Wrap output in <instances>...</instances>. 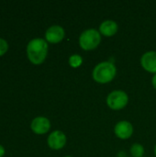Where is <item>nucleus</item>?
<instances>
[{
	"label": "nucleus",
	"mask_w": 156,
	"mask_h": 157,
	"mask_svg": "<svg viewBox=\"0 0 156 157\" xmlns=\"http://www.w3.org/2000/svg\"><path fill=\"white\" fill-rule=\"evenodd\" d=\"M154 153H155V155H156V146H155V149H154Z\"/></svg>",
	"instance_id": "nucleus-16"
},
{
	"label": "nucleus",
	"mask_w": 156,
	"mask_h": 157,
	"mask_svg": "<svg viewBox=\"0 0 156 157\" xmlns=\"http://www.w3.org/2000/svg\"><path fill=\"white\" fill-rule=\"evenodd\" d=\"M4 155H5V148L3 145L0 144V157H2Z\"/></svg>",
	"instance_id": "nucleus-14"
},
{
	"label": "nucleus",
	"mask_w": 156,
	"mask_h": 157,
	"mask_svg": "<svg viewBox=\"0 0 156 157\" xmlns=\"http://www.w3.org/2000/svg\"><path fill=\"white\" fill-rule=\"evenodd\" d=\"M65 157H72V156H70V155H67V156H65Z\"/></svg>",
	"instance_id": "nucleus-17"
},
{
	"label": "nucleus",
	"mask_w": 156,
	"mask_h": 157,
	"mask_svg": "<svg viewBox=\"0 0 156 157\" xmlns=\"http://www.w3.org/2000/svg\"><path fill=\"white\" fill-rule=\"evenodd\" d=\"M64 38V29L58 25L50 27L45 32V40L51 43H58Z\"/></svg>",
	"instance_id": "nucleus-7"
},
{
	"label": "nucleus",
	"mask_w": 156,
	"mask_h": 157,
	"mask_svg": "<svg viewBox=\"0 0 156 157\" xmlns=\"http://www.w3.org/2000/svg\"><path fill=\"white\" fill-rule=\"evenodd\" d=\"M153 86H154V87L156 89V74L153 76Z\"/></svg>",
	"instance_id": "nucleus-15"
},
{
	"label": "nucleus",
	"mask_w": 156,
	"mask_h": 157,
	"mask_svg": "<svg viewBox=\"0 0 156 157\" xmlns=\"http://www.w3.org/2000/svg\"><path fill=\"white\" fill-rule=\"evenodd\" d=\"M115 133L120 139H128L133 133V127L131 122L122 121L117 123L115 126Z\"/></svg>",
	"instance_id": "nucleus-8"
},
{
	"label": "nucleus",
	"mask_w": 156,
	"mask_h": 157,
	"mask_svg": "<svg viewBox=\"0 0 156 157\" xmlns=\"http://www.w3.org/2000/svg\"><path fill=\"white\" fill-rule=\"evenodd\" d=\"M48 53L47 40L41 38L32 39L27 45V55L29 61L34 64H40L44 62Z\"/></svg>",
	"instance_id": "nucleus-1"
},
{
	"label": "nucleus",
	"mask_w": 156,
	"mask_h": 157,
	"mask_svg": "<svg viewBox=\"0 0 156 157\" xmlns=\"http://www.w3.org/2000/svg\"><path fill=\"white\" fill-rule=\"evenodd\" d=\"M141 63L143 67L150 72L154 73V75L156 74V52L151 51L148 52H145L142 59H141Z\"/></svg>",
	"instance_id": "nucleus-9"
},
{
	"label": "nucleus",
	"mask_w": 156,
	"mask_h": 157,
	"mask_svg": "<svg viewBox=\"0 0 156 157\" xmlns=\"http://www.w3.org/2000/svg\"><path fill=\"white\" fill-rule=\"evenodd\" d=\"M131 153L132 155V156L134 157H142L144 154V149L143 146L139 144H135L131 146Z\"/></svg>",
	"instance_id": "nucleus-11"
},
{
	"label": "nucleus",
	"mask_w": 156,
	"mask_h": 157,
	"mask_svg": "<svg viewBox=\"0 0 156 157\" xmlns=\"http://www.w3.org/2000/svg\"><path fill=\"white\" fill-rule=\"evenodd\" d=\"M101 36L100 33L95 29H86L82 32L79 38V44L82 49L89 51L97 48L100 43Z\"/></svg>",
	"instance_id": "nucleus-3"
},
{
	"label": "nucleus",
	"mask_w": 156,
	"mask_h": 157,
	"mask_svg": "<svg viewBox=\"0 0 156 157\" xmlns=\"http://www.w3.org/2000/svg\"><path fill=\"white\" fill-rule=\"evenodd\" d=\"M30 128L36 134H44L48 132L51 128L50 121L45 117H37L32 120Z\"/></svg>",
	"instance_id": "nucleus-6"
},
{
	"label": "nucleus",
	"mask_w": 156,
	"mask_h": 157,
	"mask_svg": "<svg viewBox=\"0 0 156 157\" xmlns=\"http://www.w3.org/2000/svg\"><path fill=\"white\" fill-rule=\"evenodd\" d=\"M7 49H8V43L7 41L3 39V38H0V56L5 54L6 52H7Z\"/></svg>",
	"instance_id": "nucleus-13"
},
{
	"label": "nucleus",
	"mask_w": 156,
	"mask_h": 157,
	"mask_svg": "<svg viewBox=\"0 0 156 157\" xmlns=\"http://www.w3.org/2000/svg\"><path fill=\"white\" fill-rule=\"evenodd\" d=\"M83 63V59L80 55L78 54H73L72 56H70L69 58V64L74 67V68H77L79 67Z\"/></svg>",
	"instance_id": "nucleus-12"
},
{
	"label": "nucleus",
	"mask_w": 156,
	"mask_h": 157,
	"mask_svg": "<svg viewBox=\"0 0 156 157\" xmlns=\"http://www.w3.org/2000/svg\"><path fill=\"white\" fill-rule=\"evenodd\" d=\"M99 31L104 36H113L118 31V24L114 20H105L101 23L99 27Z\"/></svg>",
	"instance_id": "nucleus-10"
},
{
	"label": "nucleus",
	"mask_w": 156,
	"mask_h": 157,
	"mask_svg": "<svg viewBox=\"0 0 156 157\" xmlns=\"http://www.w3.org/2000/svg\"><path fill=\"white\" fill-rule=\"evenodd\" d=\"M116 72V66L111 62H102L94 68L93 78L97 83L107 84L115 77Z\"/></svg>",
	"instance_id": "nucleus-2"
},
{
	"label": "nucleus",
	"mask_w": 156,
	"mask_h": 157,
	"mask_svg": "<svg viewBox=\"0 0 156 157\" xmlns=\"http://www.w3.org/2000/svg\"><path fill=\"white\" fill-rule=\"evenodd\" d=\"M66 144V136L61 131L52 132L48 137V145L53 150L62 149Z\"/></svg>",
	"instance_id": "nucleus-5"
},
{
	"label": "nucleus",
	"mask_w": 156,
	"mask_h": 157,
	"mask_svg": "<svg viewBox=\"0 0 156 157\" xmlns=\"http://www.w3.org/2000/svg\"><path fill=\"white\" fill-rule=\"evenodd\" d=\"M128 95L121 90H115L111 92L107 98L108 106L114 110H119L123 109L128 104Z\"/></svg>",
	"instance_id": "nucleus-4"
}]
</instances>
